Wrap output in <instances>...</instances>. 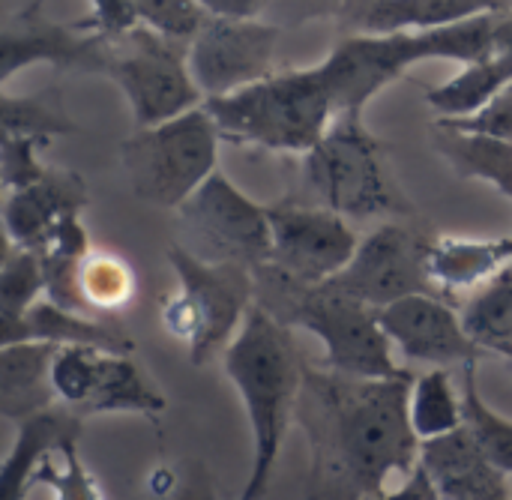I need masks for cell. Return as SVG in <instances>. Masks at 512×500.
<instances>
[{"mask_svg":"<svg viewBox=\"0 0 512 500\" xmlns=\"http://www.w3.org/2000/svg\"><path fill=\"white\" fill-rule=\"evenodd\" d=\"M414 375L360 381L306 369L294 420L312 450L309 500H372L420 468L411 426Z\"/></svg>","mask_w":512,"mask_h":500,"instance_id":"6da1fadb","label":"cell"},{"mask_svg":"<svg viewBox=\"0 0 512 500\" xmlns=\"http://www.w3.org/2000/svg\"><path fill=\"white\" fill-rule=\"evenodd\" d=\"M225 375L237 387L252 432V465L249 480L237 500H264L282 441L303 387V360L297 342L285 324L255 306L225 351Z\"/></svg>","mask_w":512,"mask_h":500,"instance_id":"7a4b0ae2","label":"cell"},{"mask_svg":"<svg viewBox=\"0 0 512 500\" xmlns=\"http://www.w3.org/2000/svg\"><path fill=\"white\" fill-rule=\"evenodd\" d=\"M255 306L288 330L300 327L318 336L330 372L360 381H393L411 375L399 366L378 312L330 285H303L264 264L255 270Z\"/></svg>","mask_w":512,"mask_h":500,"instance_id":"3957f363","label":"cell"},{"mask_svg":"<svg viewBox=\"0 0 512 500\" xmlns=\"http://www.w3.org/2000/svg\"><path fill=\"white\" fill-rule=\"evenodd\" d=\"M501 12H489L462 24L390 33V36H342V42L318 63L333 96L336 117L363 114V108L411 66L426 60H456L462 66L495 54V24Z\"/></svg>","mask_w":512,"mask_h":500,"instance_id":"277c9868","label":"cell"},{"mask_svg":"<svg viewBox=\"0 0 512 500\" xmlns=\"http://www.w3.org/2000/svg\"><path fill=\"white\" fill-rule=\"evenodd\" d=\"M204 108L222 141L300 156L315 150L336 120L333 96L318 66L273 72L231 96L207 99Z\"/></svg>","mask_w":512,"mask_h":500,"instance_id":"5b68a950","label":"cell"},{"mask_svg":"<svg viewBox=\"0 0 512 500\" xmlns=\"http://www.w3.org/2000/svg\"><path fill=\"white\" fill-rule=\"evenodd\" d=\"M168 264L177 276V294L162 306V324L186 342L195 366H207L231 348L255 309V270L210 264L180 243L168 249Z\"/></svg>","mask_w":512,"mask_h":500,"instance_id":"8992f818","label":"cell"},{"mask_svg":"<svg viewBox=\"0 0 512 500\" xmlns=\"http://www.w3.org/2000/svg\"><path fill=\"white\" fill-rule=\"evenodd\" d=\"M222 135L204 105L138 129L120 144V165L126 168L135 198L180 210L216 171Z\"/></svg>","mask_w":512,"mask_h":500,"instance_id":"52a82bcc","label":"cell"},{"mask_svg":"<svg viewBox=\"0 0 512 500\" xmlns=\"http://www.w3.org/2000/svg\"><path fill=\"white\" fill-rule=\"evenodd\" d=\"M303 183L315 198V207L345 219H372L405 210V201L387 174L381 144L363 126L360 114L336 117L321 144L303 156Z\"/></svg>","mask_w":512,"mask_h":500,"instance_id":"ba28073f","label":"cell"},{"mask_svg":"<svg viewBox=\"0 0 512 500\" xmlns=\"http://www.w3.org/2000/svg\"><path fill=\"white\" fill-rule=\"evenodd\" d=\"M96 72L120 87L138 129L168 123L204 105L189 69V42L168 39L144 24L105 36Z\"/></svg>","mask_w":512,"mask_h":500,"instance_id":"9c48e42d","label":"cell"},{"mask_svg":"<svg viewBox=\"0 0 512 500\" xmlns=\"http://www.w3.org/2000/svg\"><path fill=\"white\" fill-rule=\"evenodd\" d=\"M177 219L186 237L180 246L210 264H237L249 270L270 264V207L252 201L222 171L177 210Z\"/></svg>","mask_w":512,"mask_h":500,"instance_id":"30bf717a","label":"cell"},{"mask_svg":"<svg viewBox=\"0 0 512 500\" xmlns=\"http://www.w3.org/2000/svg\"><path fill=\"white\" fill-rule=\"evenodd\" d=\"M429 249L432 240L414 228L387 222L363 237L351 264L324 285L366 303L375 312L417 294H438L429 270Z\"/></svg>","mask_w":512,"mask_h":500,"instance_id":"8fae6325","label":"cell"},{"mask_svg":"<svg viewBox=\"0 0 512 500\" xmlns=\"http://www.w3.org/2000/svg\"><path fill=\"white\" fill-rule=\"evenodd\" d=\"M282 30L264 18H216L189 42V69L207 99L231 96L273 75Z\"/></svg>","mask_w":512,"mask_h":500,"instance_id":"7c38bea8","label":"cell"},{"mask_svg":"<svg viewBox=\"0 0 512 500\" xmlns=\"http://www.w3.org/2000/svg\"><path fill=\"white\" fill-rule=\"evenodd\" d=\"M273 249L270 267L303 282L324 285L336 279L354 258L360 237L345 216L309 207V204H273L270 207Z\"/></svg>","mask_w":512,"mask_h":500,"instance_id":"4fadbf2b","label":"cell"},{"mask_svg":"<svg viewBox=\"0 0 512 500\" xmlns=\"http://www.w3.org/2000/svg\"><path fill=\"white\" fill-rule=\"evenodd\" d=\"M378 318L393 348L411 363H423L432 369H465L483 354V348L465 330L462 315L438 294H417L399 300L381 309Z\"/></svg>","mask_w":512,"mask_h":500,"instance_id":"5bb4252c","label":"cell"},{"mask_svg":"<svg viewBox=\"0 0 512 500\" xmlns=\"http://www.w3.org/2000/svg\"><path fill=\"white\" fill-rule=\"evenodd\" d=\"M105 36L84 33L75 24L54 21L42 12V0H33L12 18H6L0 33V84H6L18 69L33 63H48L54 69H99Z\"/></svg>","mask_w":512,"mask_h":500,"instance_id":"9a60e30c","label":"cell"},{"mask_svg":"<svg viewBox=\"0 0 512 500\" xmlns=\"http://www.w3.org/2000/svg\"><path fill=\"white\" fill-rule=\"evenodd\" d=\"M87 207V186L81 174L69 168H48V174L27 186L3 195V228L6 243L42 252L57 228L69 216H81Z\"/></svg>","mask_w":512,"mask_h":500,"instance_id":"2e32d148","label":"cell"},{"mask_svg":"<svg viewBox=\"0 0 512 500\" xmlns=\"http://www.w3.org/2000/svg\"><path fill=\"white\" fill-rule=\"evenodd\" d=\"M507 9L512 0H348L336 24L342 36H390L438 30Z\"/></svg>","mask_w":512,"mask_h":500,"instance_id":"e0dca14e","label":"cell"},{"mask_svg":"<svg viewBox=\"0 0 512 500\" xmlns=\"http://www.w3.org/2000/svg\"><path fill=\"white\" fill-rule=\"evenodd\" d=\"M420 468L441 500H512L507 474L489 462L468 426L426 441L420 447Z\"/></svg>","mask_w":512,"mask_h":500,"instance_id":"ac0fdd59","label":"cell"},{"mask_svg":"<svg viewBox=\"0 0 512 500\" xmlns=\"http://www.w3.org/2000/svg\"><path fill=\"white\" fill-rule=\"evenodd\" d=\"M84 417L72 408H48L18 423L15 444L3 459L0 471V500H24L30 495V480L36 468L54 456H63L69 447L81 444Z\"/></svg>","mask_w":512,"mask_h":500,"instance_id":"d6986e66","label":"cell"},{"mask_svg":"<svg viewBox=\"0 0 512 500\" xmlns=\"http://www.w3.org/2000/svg\"><path fill=\"white\" fill-rule=\"evenodd\" d=\"M0 342L3 345L51 342L57 348L84 345V348H96L105 354H126V357H132V351H135V342L111 318H93V315L69 312V309L54 306L51 300H39L12 330L0 333Z\"/></svg>","mask_w":512,"mask_h":500,"instance_id":"ffe728a7","label":"cell"},{"mask_svg":"<svg viewBox=\"0 0 512 500\" xmlns=\"http://www.w3.org/2000/svg\"><path fill=\"white\" fill-rule=\"evenodd\" d=\"M51 342H15L0 348V414L21 423L57 405L51 366L57 357Z\"/></svg>","mask_w":512,"mask_h":500,"instance_id":"44dd1931","label":"cell"},{"mask_svg":"<svg viewBox=\"0 0 512 500\" xmlns=\"http://www.w3.org/2000/svg\"><path fill=\"white\" fill-rule=\"evenodd\" d=\"M512 264V237L504 240H435L429 270L444 291H474Z\"/></svg>","mask_w":512,"mask_h":500,"instance_id":"7402d4cb","label":"cell"},{"mask_svg":"<svg viewBox=\"0 0 512 500\" xmlns=\"http://www.w3.org/2000/svg\"><path fill=\"white\" fill-rule=\"evenodd\" d=\"M168 408L165 396L144 378L126 354H99L96 384L81 411V417L93 414H147L156 417Z\"/></svg>","mask_w":512,"mask_h":500,"instance_id":"603a6c76","label":"cell"},{"mask_svg":"<svg viewBox=\"0 0 512 500\" xmlns=\"http://www.w3.org/2000/svg\"><path fill=\"white\" fill-rule=\"evenodd\" d=\"M512 81V51H495L492 57L465 66L450 81L429 87L426 102L441 120H462L486 108Z\"/></svg>","mask_w":512,"mask_h":500,"instance_id":"cb8c5ba5","label":"cell"},{"mask_svg":"<svg viewBox=\"0 0 512 500\" xmlns=\"http://www.w3.org/2000/svg\"><path fill=\"white\" fill-rule=\"evenodd\" d=\"M432 141H435V150L450 162V168L459 177L492 183L512 201V144L456 132L438 123H435Z\"/></svg>","mask_w":512,"mask_h":500,"instance_id":"d4e9b609","label":"cell"},{"mask_svg":"<svg viewBox=\"0 0 512 500\" xmlns=\"http://www.w3.org/2000/svg\"><path fill=\"white\" fill-rule=\"evenodd\" d=\"M411 426L420 444L444 438L465 426V405L453 390L447 369H432L414 378L411 387Z\"/></svg>","mask_w":512,"mask_h":500,"instance_id":"484cf974","label":"cell"},{"mask_svg":"<svg viewBox=\"0 0 512 500\" xmlns=\"http://www.w3.org/2000/svg\"><path fill=\"white\" fill-rule=\"evenodd\" d=\"M0 126L3 135L33 138L45 147L51 144V138L75 132V123L69 120L57 90H39L27 96L0 93Z\"/></svg>","mask_w":512,"mask_h":500,"instance_id":"4316f807","label":"cell"},{"mask_svg":"<svg viewBox=\"0 0 512 500\" xmlns=\"http://www.w3.org/2000/svg\"><path fill=\"white\" fill-rule=\"evenodd\" d=\"M462 321L483 351H501L512 345V264L477 288L462 309Z\"/></svg>","mask_w":512,"mask_h":500,"instance_id":"83f0119b","label":"cell"},{"mask_svg":"<svg viewBox=\"0 0 512 500\" xmlns=\"http://www.w3.org/2000/svg\"><path fill=\"white\" fill-rule=\"evenodd\" d=\"M45 291V267L39 252L6 243L3 267H0V333L12 330Z\"/></svg>","mask_w":512,"mask_h":500,"instance_id":"f1b7e54d","label":"cell"},{"mask_svg":"<svg viewBox=\"0 0 512 500\" xmlns=\"http://www.w3.org/2000/svg\"><path fill=\"white\" fill-rule=\"evenodd\" d=\"M465 426L474 435V441L480 444V450L489 456V462L512 477V420L501 417L498 411H492L486 405V399L480 396V384H477V363L465 366Z\"/></svg>","mask_w":512,"mask_h":500,"instance_id":"f546056e","label":"cell"},{"mask_svg":"<svg viewBox=\"0 0 512 500\" xmlns=\"http://www.w3.org/2000/svg\"><path fill=\"white\" fill-rule=\"evenodd\" d=\"M81 294L96 318H111L135 294L132 267L108 252H90L81 267Z\"/></svg>","mask_w":512,"mask_h":500,"instance_id":"4dcf8cb0","label":"cell"},{"mask_svg":"<svg viewBox=\"0 0 512 500\" xmlns=\"http://www.w3.org/2000/svg\"><path fill=\"white\" fill-rule=\"evenodd\" d=\"M99 354L96 348H84V345H66L57 351L54 366H51V384L57 393V402L63 408H72L75 414L84 411L93 384H96V366H99Z\"/></svg>","mask_w":512,"mask_h":500,"instance_id":"1f68e13d","label":"cell"},{"mask_svg":"<svg viewBox=\"0 0 512 500\" xmlns=\"http://www.w3.org/2000/svg\"><path fill=\"white\" fill-rule=\"evenodd\" d=\"M36 486H48L54 500H105L99 483L93 480V474L81 462L78 447H69L63 456L42 462L30 480V492Z\"/></svg>","mask_w":512,"mask_h":500,"instance_id":"d6a6232c","label":"cell"},{"mask_svg":"<svg viewBox=\"0 0 512 500\" xmlns=\"http://www.w3.org/2000/svg\"><path fill=\"white\" fill-rule=\"evenodd\" d=\"M135 12L138 24L177 42H192L210 18L201 0H135Z\"/></svg>","mask_w":512,"mask_h":500,"instance_id":"836d02e7","label":"cell"},{"mask_svg":"<svg viewBox=\"0 0 512 500\" xmlns=\"http://www.w3.org/2000/svg\"><path fill=\"white\" fill-rule=\"evenodd\" d=\"M42 147L45 144H39L33 138L3 135V144H0V183H3V192L27 189V186L39 183L48 174V165L39 162Z\"/></svg>","mask_w":512,"mask_h":500,"instance_id":"e575fe53","label":"cell"},{"mask_svg":"<svg viewBox=\"0 0 512 500\" xmlns=\"http://www.w3.org/2000/svg\"><path fill=\"white\" fill-rule=\"evenodd\" d=\"M438 126L456 129V132H468V135H483L492 141H504L512 144V81L477 114L462 117V120H438Z\"/></svg>","mask_w":512,"mask_h":500,"instance_id":"d590c367","label":"cell"},{"mask_svg":"<svg viewBox=\"0 0 512 500\" xmlns=\"http://www.w3.org/2000/svg\"><path fill=\"white\" fill-rule=\"evenodd\" d=\"M348 0H267L261 18L273 27L285 30H300L312 21H327L339 18Z\"/></svg>","mask_w":512,"mask_h":500,"instance_id":"8d00e7d4","label":"cell"},{"mask_svg":"<svg viewBox=\"0 0 512 500\" xmlns=\"http://www.w3.org/2000/svg\"><path fill=\"white\" fill-rule=\"evenodd\" d=\"M90 6H93V12L87 18L75 21V27L84 33L120 36V33L138 27L135 0H90Z\"/></svg>","mask_w":512,"mask_h":500,"instance_id":"74e56055","label":"cell"},{"mask_svg":"<svg viewBox=\"0 0 512 500\" xmlns=\"http://www.w3.org/2000/svg\"><path fill=\"white\" fill-rule=\"evenodd\" d=\"M153 500H216V492L204 471H189L183 477L168 471V480H159L156 474Z\"/></svg>","mask_w":512,"mask_h":500,"instance_id":"f35d334b","label":"cell"},{"mask_svg":"<svg viewBox=\"0 0 512 500\" xmlns=\"http://www.w3.org/2000/svg\"><path fill=\"white\" fill-rule=\"evenodd\" d=\"M372 500H441V498H438V492H435V486H432L429 474H426L423 468H417L405 483H399L396 489H390V492H384V495H378V498H372Z\"/></svg>","mask_w":512,"mask_h":500,"instance_id":"ab89813d","label":"cell"},{"mask_svg":"<svg viewBox=\"0 0 512 500\" xmlns=\"http://www.w3.org/2000/svg\"><path fill=\"white\" fill-rule=\"evenodd\" d=\"M267 0H201V6L216 18H261Z\"/></svg>","mask_w":512,"mask_h":500,"instance_id":"60d3db41","label":"cell"},{"mask_svg":"<svg viewBox=\"0 0 512 500\" xmlns=\"http://www.w3.org/2000/svg\"><path fill=\"white\" fill-rule=\"evenodd\" d=\"M495 51H512V9L498 15V24H495Z\"/></svg>","mask_w":512,"mask_h":500,"instance_id":"b9f144b4","label":"cell"},{"mask_svg":"<svg viewBox=\"0 0 512 500\" xmlns=\"http://www.w3.org/2000/svg\"><path fill=\"white\" fill-rule=\"evenodd\" d=\"M498 354H504V357H510V360H512V345H507V348H501Z\"/></svg>","mask_w":512,"mask_h":500,"instance_id":"7bdbcfd3","label":"cell"}]
</instances>
